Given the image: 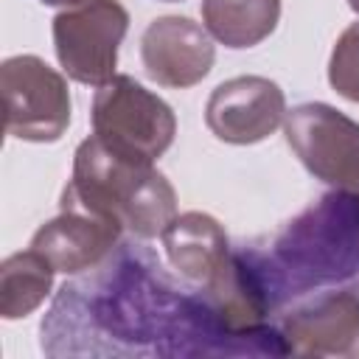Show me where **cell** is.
I'll return each instance as SVG.
<instances>
[{
    "mask_svg": "<svg viewBox=\"0 0 359 359\" xmlns=\"http://www.w3.org/2000/svg\"><path fill=\"white\" fill-rule=\"evenodd\" d=\"M283 135L311 177L359 194V123L331 104L309 101L286 109Z\"/></svg>",
    "mask_w": 359,
    "mask_h": 359,
    "instance_id": "cell-6",
    "label": "cell"
},
{
    "mask_svg": "<svg viewBox=\"0 0 359 359\" xmlns=\"http://www.w3.org/2000/svg\"><path fill=\"white\" fill-rule=\"evenodd\" d=\"M56 269L34 247L8 255L0 264V317L22 320L36 311L53 289Z\"/></svg>",
    "mask_w": 359,
    "mask_h": 359,
    "instance_id": "cell-13",
    "label": "cell"
},
{
    "mask_svg": "<svg viewBox=\"0 0 359 359\" xmlns=\"http://www.w3.org/2000/svg\"><path fill=\"white\" fill-rule=\"evenodd\" d=\"M171 269L194 283H210L230 258V241L224 227L199 210L180 213L160 233Z\"/></svg>",
    "mask_w": 359,
    "mask_h": 359,
    "instance_id": "cell-11",
    "label": "cell"
},
{
    "mask_svg": "<svg viewBox=\"0 0 359 359\" xmlns=\"http://www.w3.org/2000/svg\"><path fill=\"white\" fill-rule=\"evenodd\" d=\"M328 84L345 101L359 104V22L339 34L328 59Z\"/></svg>",
    "mask_w": 359,
    "mask_h": 359,
    "instance_id": "cell-14",
    "label": "cell"
},
{
    "mask_svg": "<svg viewBox=\"0 0 359 359\" xmlns=\"http://www.w3.org/2000/svg\"><path fill=\"white\" fill-rule=\"evenodd\" d=\"M280 342L297 356H359V294L325 292L280 323Z\"/></svg>",
    "mask_w": 359,
    "mask_h": 359,
    "instance_id": "cell-9",
    "label": "cell"
},
{
    "mask_svg": "<svg viewBox=\"0 0 359 359\" xmlns=\"http://www.w3.org/2000/svg\"><path fill=\"white\" fill-rule=\"evenodd\" d=\"M140 62L154 84L185 90L213 70L216 48L208 28L191 17L168 14L146 25L140 36Z\"/></svg>",
    "mask_w": 359,
    "mask_h": 359,
    "instance_id": "cell-8",
    "label": "cell"
},
{
    "mask_svg": "<svg viewBox=\"0 0 359 359\" xmlns=\"http://www.w3.org/2000/svg\"><path fill=\"white\" fill-rule=\"evenodd\" d=\"M121 233L123 227L109 219L76 208H62L59 216L34 233L31 247L42 252L56 272L79 275L101 266L118 247Z\"/></svg>",
    "mask_w": 359,
    "mask_h": 359,
    "instance_id": "cell-10",
    "label": "cell"
},
{
    "mask_svg": "<svg viewBox=\"0 0 359 359\" xmlns=\"http://www.w3.org/2000/svg\"><path fill=\"white\" fill-rule=\"evenodd\" d=\"M208 34L224 48L244 50L261 45L280 20V0H202Z\"/></svg>",
    "mask_w": 359,
    "mask_h": 359,
    "instance_id": "cell-12",
    "label": "cell"
},
{
    "mask_svg": "<svg viewBox=\"0 0 359 359\" xmlns=\"http://www.w3.org/2000/svg\"><path fill=\"white\" fill-rule=\"evenodd\" d=\"M160 3H180V0H160Z\"/></svg>",
    "mask_w": 359,
    "mask_h": 359,
    "instance_id": "cell-17",
    "label": "cell"
},
{
    "mask_svg": "<svg viewBox=\"0 0 359 359\" xmlns=\"http://www.w3.org/2000/svg\"><path fill=\"white\" fill-rule=\"evenodd\" d=\"M348 6H351V8L356 11V14H359V0H348Z\"/></svg>",
    "mask_w": 359,
    "mask_h": 359,
    "instance_id": "cell-16",
    "label": "cell"
},
{
    "mask_svg": "<svg viewBox=\"0 0 359 359\" xmlns=\"http://www.w3.org/2000/svg\"><path fill=\"white\" fill-rule=\"evenodd\" d=\"M6 135L28 143H56L70 126V90L59 70L34 53L8 56L0 67Z\"/></svg>",
    "mask_w": 359,
    "mask_h": 359,
    "instance_id": "cell-4",
    "label": "cell"
},
{
    "mask_svg": "<svg viewBox=\"0 0 359 359\" xmlns=\"http://www.w3.org/2000/svg\"><path fill=\"white\" fill-rule=\"evenodd\" d=\"M286 118V95L266 76H236L222 81L208 104L205 123L222 140L233 146H250L266 140Z\"/></svg>",
    "mask_w": 359,
    "mask_h": 359,
    "instance_id": "cell-7",
    "label": "cell"
},
{
    "mask_svg": "<svg viewBox=\"0 0 359 359\" xmlns=\"http://www.w3.org/2000/svg\"><path fill=\"white\" fill-rule=\"evenodd\" d=\"M278 294L345 280L359 272V194L334 191L278 236L266 258Z\"/></svg>",
    "mask_w": 359,
    "mask_h": 359,
    "instance_id": "cell-2",
    "label": "cell"
},
{
    "mask_svg": "<svg viewBox=\"0 0 359 359\" xmlns=\"http://www.w3.org/2000/svg\"><path fill=\"white\" fill-rule=\"evenodd\" d=\"M62 208L109 219L135 238H154L177 216V194L154 163L121 157L90 135L73 154V174L62 191Z\"/></svg>",
    "mask_w": 359,
    "mask_h": 359,
    "instance_id": "cell-1",
    "label": "cell"
},
{
    "mask_svg": "<svg viewBox=\"0 0 359 359\" xmlns=\"http://www.w3.org/2000/svg\"><path fill=\"white\" fill-rule=\"evenodd\" d=\"M39 3H45V6H76L81 0H39Z\"/></svg>",
    "mask_w": 359,
    "mask_h": 359,
    "instance_id": "cell-15",
    "label": "cell"
},
{
    "mask_svg": "<svg viewBox=\"0 0 359 359\" xmlns=\"http://www.w3.org/2000/svg\"><path fill=\"white\" fill-rule=\"evenodd\" d=\"M126 31L129 11L118 0H81L53 17L56 59L73 81L101 87L115 76Z\"/></svg>",
    "mask_w": 359,
    "mask_h": 359,
    "instance_id": "cell-5",
    "label": "cell"
},
{
    "mask_svg": "<svg viewBox=\"0 0 359 359\" xmlns=\"http://www.w3.org/2000/svg\"><path fill=\"white\" fill-rule=\"evenodd\" d=\"M90 118L93 135L107 149L137 163H154L163 157L177 135L174 109L123 73H115L95 90Z\"/></svg>",
    "mask_w": 359,
    "mask_h": 359,
    "instance_id": "cell-3",
    "label": "cell"
}]
</instances>
